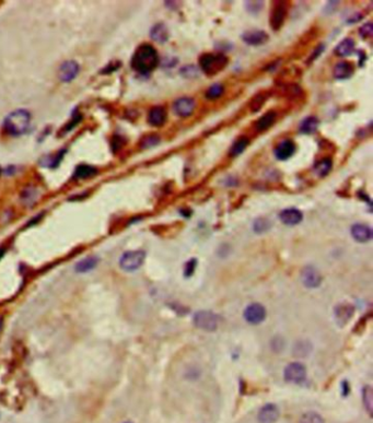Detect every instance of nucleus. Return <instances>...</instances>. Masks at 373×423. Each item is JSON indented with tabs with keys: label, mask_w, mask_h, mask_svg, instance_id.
I'll return each mask as SVG.
<instances>
[{
	"label": "nucleus",
	"mask_w": 373,
	"mask_h": 423,
	"mask_svg": "<svg viewBox=\"0 0 373 423\" xmlns=\"http://www.w3.org/2000/svg\"><path fill=\"white\" fill-rule=\"evenodd\" d=\"M244 318L247 323L252 325L261 324L266 318V310L260 303H253L250 304L244 311Z\"/></svg>",
	"instance_id": "8"
},
{
	"label": "nucleus",
	"mask_w": 373,
	"mask_h": 423,
	"mask_svg": "<svg viewBox=\"0 0 373 423\" xmlns=\"http://www.w3.org/2000/svg\"><path fill=\"white\" fill-rule=\"evenodd\" d=\"M65 153H66V150H61L57 154H55V156L48 154V156H45L39 160V164L44 167H49V168L57 167L59 164H61Z\"/></svg>",
	"instance_id": "26"
},
{
	"label": "nucleus",
	"mask_w": 373,
	"mask_h": 423,
	"mask_svg": "<svg viewBox=\"0 0 373 423\" xmlns=\"http://www.w3.org/2000/svg\"><path fill=\"white\" fill-rule=\"evenodd\" d=\"M296 152V144L290 139H286V140L281 141L278 146L276 147L275 151V157L276 159L280 161H286L288 159H290Z\"/></svg>",
	"instance_id": "14"
},
{
	"label": "nucleus",
	"mask_w": 373,
	"mask_h": 423,
	"mask_svg": "<svg viewBox=\"0 0 373 423\" xmlns=\"http://www.w3.org/2000/svg\"><path fill=\"white\" fill-rule=\"evenodd\" d=\"M355 313V306L348 302L338 304L334 310V317L337 325L345 326L349 322Z\"/></svg>",
	"instance_id": "10"
},
{
	"label": "nucleus",
	"mask_w": 373,
	"mask_h": 423,
	"mask_svg": "<svg viewBox=\"0 0 373 423\" xmlns=\"http://www.w3.org/2000/svg\"><path fill=\"white\" fill-rule=\"evenodd\" d=\"M81 121V114H79V113H74L73 115H72V121L68 124L67 125V127H66V130L68 131V130H70V129H72L74 126L77 125V124Z\"/></svg>",
	"instance_id": "41"
},
{
	"label": "nucleus",
	"mask_w": 373,
	"mask_h": 423,
	"mask_svg": "<svg viewBox=\"0 0 373 423\" xmlns=\"http://www.w3.org/2000/svg\"><path fill=\"white\" fill-rule=\"evenodd\" d=\"M22 199L28 203L31 202V200H34L35 199V189L27 188L22 194Z\"/></svg>",
	"instance_id": "39"
},
{
	"label": "nucleus",
	"mask_w": 373,
	"mask_h": 423,
	"mask_svg": "<svg viewBox=\"0 0 373 423\" xmlns=\"http://www.w3.org/2000/svg\"><path fill=\"white\" fill-rule=\"evenodd\" d=\"M193 322L195 326L202 330L215 331L220 324V318L211 311H200L195 313Z\"/></svg>",
	"instance_id": "4"
},
{
	"label": "nucleus",
	"mask_w": 373,
	"mask_h": 423,
	"mask_svg": "<svg viewBox=\"0 0 373 423\" xmlns=\"http://www.w3.org/2000/svg\"><path fill=\"white\" fill-rule=\"evenodd\" d=\"M355 71V67L351 63L348 62H341L338 63L334 67V77L337 80H345V79L350 78L352 73Z\"/></svg>",
	"instance_id": "19"
},
{
	"label": "nucleus",
	"mask_w": 373,
	"mask_h": 423,
	"mask_svg": "<svg viewBox=\"0 0 373 423\" xmlns=\"http://www.w3.org/2000/svg\"><path fill=\"white\" fill-rule=\"evenodd\" d=\"M264 7V1H246L245 8L250 13H257Z\"/></svg>",
	"instance_id": "36"
},
{
	"label": "nucleus",
	"mask_w": 373,
	"mask_h": 423,
	"mask_svg": "<svg viewBox=\"0 0 373 423\" xmlns=\"http://www.w3.org/2000/svg\"><path fill=\"white\" fill-rule=\"evenodd\" d=\"M276 118H277L276 112L270 111V112L265 113L264 115L258 118L257 121H256L255 125H254L255 129H256L257 131H260V132L267 130L268 128H271L273 125V124H275Z\"/></svg>",
	"instance_id": "20"
},
{
	"label": "nucleus",
	"mask_w": 373,
	"mask_h": 423,
	"mask_svg": "<svg viewBox=\"0 0 373 423\" xmlns=\"http://www.w3.org/2000/svg\"><path fill=\"white\" fill-rule=\"evenodd\" d=\"M223 92H225V88H223L222 84L215 83L206 91L205 97L208 99H216L218 98H220L223 94Z\"/></svg>",
	"instance_id": "32"
},
{
	"label": "nucleus",
	"mask_w": 373,
	"mask_h": 423,
	"mask_svg": "<svg viewBox=\"0 0 373 423\" xmlns=\"http://www.w3.org/2000/svg\"><path fill=\"white\" fill-rule=\"evenodd\" d=\"M97 174L98 170L96 167L88 165V164H81V165H78L76 167L73 178H76V180H86V178L93 177L94 175H97Z\"/></svg>",
	"instance_id": "25"
},
{
	"label": "nucleus",
	"mask_w": 373,
	"mask_h": 423,
	"mask_svg": "<svg viewBox=\"0 0 373 423\" xmlns=\"http://www.w3.org/2000/svg\"><path fill=\"white\" fill-rule=\"evenodd\" d=\"M195 109V101L192 98H180L173 104V111L180 117L191 116Z\"/></svg>",
	"instance_id": "12"
},
{
	"label": "nucleus",
	"mask_w": 373,
	"mask_h": 423,
	"mask_svg": "<svg viewBox=\"0 0 373 423\" xmlns=\"http://www.w3.org/2000/svg\"><path fill=\"white\" fill-rule=\"evenodd\" d=\"M280 221L286 226H297L302 221L303 215L299 209L288 208L282 210L279 215Z\"/></svg>",
	"instance_id": "16"
},
{
	"label": "nucleus",
	"mask_w": 373,
	"mask_h": 423,
	"mask_svg": "<svg viewBox=\"0 0 373 423\" xmlns=\"http://www.w3.org/2000/svg\"><path fill=\"white\" fill-rule=\"evenodd\" d=\"M372 33H373V26H372V23H370V22L366 23L365 26H362L359 29V34L361 35V37H364V38L371 37Z\"/></svg>",
	"instance_id": "37"
},
{
	"label": "nucleus",
	"mask_w": 373,
	"mask_h": 423,
	"mask_svg": "<svg viewBox=\"0 0 373 423\" xmlns=\"http://www.w3.org/2000/svg\"><path fill=\"white\" fill-rule=\"evenodd\" d=\"M159 142H160V138L157 135H149L142 139L140 146L142 149H150L152 147L158 146Z\"/></svg>",
	"instance_id": "34"
},
{
	"label": "nucleus",
	"mask_w": 373,
	"mask_h": 423,
	"mask_svg": "<svg viewBox=\"0 0 373 423\" xmlns=\"http://www.w3.org/2000/svg\"><path fill=\"white\" fill-rule=\"evenodd\" d=\"M98 263H99V258L97 256H89L79 261L76 265V267H74V269H76L77 272L86 273L93 270L94 268L97 267Z\"/></svg>",
	"instance_id": "23"
},
{
	"label": "nucleus",
	"mask_w": 373,
	"mask_h": 423,
	"mask_svg": "<svg viewBox=\"0 0 373 423\" xmlns=\"http://www.w3.org/2000/svg\"><path fill=\"white\" fill-rule=\"evenodd\" d=\"M301 280L306 288L314 289L322 283V276L314 266H306L301 271Z\"/></svg>",
	"instance_id": "9"
},
{
	"label": "nucleus",
	"mask_w": 373,
	"mask_h": 423,
	"mask_svg": "<svg viewBox=\"0 0 373 423\" xmlns=\"http://www.w3.org/2000/svg\"><path fill=\"white\" fill-rule=\"evenodd\" d=\"M332 165H333V162H332V159L331 158H325V159H322L321 161H319L317 162L316 164H315V166H314V172L317 174V175H319L320 177H324V176H326L328 173L331 172V170H332Z\"/></svg>",
	"instance_id": "28"
},
{
	"label": "nucleus",
	"mask_w": 373,
	"mask_h": 423,
	"mask_svg": "<svg viewBox=\"0 0 373 423\" xmlns=\"http://www.w3.org/2000/svg\"><path fill=\"white\" fill-rule=\"evenodd\" d=\"M299 423H325V421L319 414L309 411L301 417Z\"/></svg>",
	"instance_id": "33"
},
{
	"label": "nucleus",
	"mask_w": 373,
	"mask_h": 423,
	"mask_svg": "<svg viewBox=\"0 0 373 423\" xmlns=\"http://www.w3.org/2000/svg\"><path fill=\"white\" fill-rule=\"evenodd\" d=\"M287 11H288V8L286 2L278 1L273 3L271 12V18H270L271 27L273 31H279V30L282 28L287 18Z\"/></svg>",
	"instance_id": "7"
},
{
	"label": "nucleus",
	"mask_w": 373,
	"mask_h": 423,
	"mask_svg": "<svg viewBox=\"0 0 373 423\" xmlns=\"http://www.w3.org/2000/svg\"><path fill=\"white\" fill-rule=\"evenodd\" d=\"M241 38L243 39V42L247 45L251 46H260L263 45V44H265L270 36H268V34L264 31H262V30H251V31H246L241 35Z\"/></svg>",
	"instance_id": "13"
},
{
	"label": "nucleus",
	"mask_w": 373,
	"mask_h": 423,
	"mask_svg": "<svg viewBox=\"0 0 373 423\" xmlns=\"http://www.w3.org/2000/svg\"><path fill=\"white\" fill-rule=\"evenodd\" d=\"M265 101H266V98H265L264 96H263V94H257L256 97H254V98H253L251 99V103H250L251 111H252L253 113H255V112H257V111H260L261 107H262L263 105H264Z\"/></svg>",
	"instance_id": "35"
},
{
	"label": "nucleus",
	"mask_w": 373,
	"mask_h": 423,
	"mask_svg": "<svg viewBox=\"0 0 373 423\" xmlns=\"http://www.w3.org/2000/svg\"><path fill=\"white\" fill-rule=\"evenodd\" d=\"M80 67L74 61H67L61 65L58 69V77L63 82H71L78 76Z\"/></svg>",
	"instance_id": "11"
},
{
	"label": "nucleus",
	"mask_w": 373,
	"mask_h": 423,
	"mask_svg": "<svg viewBox=\"0 0 373 423\" xmlns=\"http://www.w3.org/2000/svg\"><path fill=\"white\" fill-rule=\"evenodd\" d=\"M1 326H2V321L0 320V330H1Z\"/></svg>",
	"instance_id": "45"
},
{
	"label": "nucleus",
	"mask_w": 373,
	"mask_h": 423,
	"mask_svg": "<svg viewBox=\"0 0 373 423\" xmlns=\"http://www.w3.org/2000/svg\"><path fill=\"white\" fill-rule=\"evenodd\" d=\"M125 423H132V422H125Z\"/></svg>",
	"instance_id": "46"
},
{
	"label": "nucleus",
	"mask_w": 373,
	"mask_h": 423,
	"mask_svg": "<svg viewBox=\"0 0 373 423\" xmlns=\"http://www.w3.org/2000/svg\"><path fill=\"white\" fill-rule=\"evenodd\" d=\"M150 36L153 41L158 43H166L169 39V30L166 24L158 23L155 27H152Z\"/></svg>",
	"instance_id": "21"
},
{
	"label": "nucleus",
	"mask_w": 373,
	"mask_h": 423,
	"mask_svg": "<svg viewBox=\"0 0 373 423\" xmlns=\"http://www.w3.org/2000/svg\"><path fill=\"white\" fill-rule=\"evenodd\" d=\"M168 114L166 108L163 106H155L150 109V112L148 114V123L151 126L155 127H161L167 122Z\"/></svg>",
	"instance_id": "17"
},
{
	"label": "nucleus",
	"mask_w": 373,
	"mask_h": 423,
	"mask_svg": "<svg viewBox=\"0 0 373 423\" xmlns=\"http://www.w3.org/2000/svg\"><path fill=\"white\" fill-rule=\"evenodd\" d=\"M319 125H320L319 119H317L315 116H309L301 122L299 130L302 133H305V135H310V133H313L317 130Z\"/></svg>",
	"instance_id": "24"
},
{
	"label": "nucleus",
	"mask_w": 373,
	"mask_h": 423,
	"mask_svg": "<svg viewBox=\"0 0 373 423\" xmlns=\"http://www.w3.org/2000/svg\"><path fill=\"white\" fill-rule=\"evenodd\" d=\"M146 253L143 251H129L124 253L119 258V267L124 271H135L140 268L145 261Z\"/></svg>",
	"instance_id": "5"
},
{
	"label": "nucleus",
	"mask_w": 373,
	"mask_h": 423,
	"mask_svg": "<svg viewBox=\"0 0 373 423\" xmlns=\"http://www.w3.org/2000/svg\"><path fill=\"white\" fill-rule=\"evenodd\" d=\"M355 51V41L352 38H345L335 47V54L340 57L349 56Z\"/></svg>",
	"instance_id": "22"
},
{
	"label": "nucleus",
	"mask_w": 373,
	"mask_h": 423,
	"mask_svg": "<svg viewBox=\"0 0 373 423\" xmlns=\"http://www.w3.org/2000/svg\"><path fill=\"white\" fill-rule=\"evenodd\" d=\"M271 223L266 218H257L254 223H253V230H254V232L257 233V234H262V233L267 232L271 228Z\"/></svg>",
	"instance_id": "31"
},
{
	"label": "nucleus",
	"mask_w": 373,
	"mask_h": 423,
	"mask_svg": "<svg viewBox=\"0 0 373 423\" xmlns=\"http://www.w3.org/2000/svg\"><path fill=\"white\" fill-rule=\"evenodd\" d=\"M229 59L223 54L207 53L203 54L198 61V65L203 73L208 76H215L221 72L228 66Z\"/></svg>",
	"instance_id": "3"
},
{
	"label": "nucleus",
	"mask_w": 373,
	"mask_h": 423,
	"mask_svg": "<svg viewBox=\"0 0 373 423\" xmlns=\"http://www.w3.org/2000/svg\"><path fill=\"white\" fill-rule=\"evenodd\" d=\"M283 376L288 383L292 384H301L306 378L305 366L299 362H292L288 364L283 371Z\"/></svg>",
	"instance_id": "6"
},
{
	"label": "nucleus",
	"mask_w": 373,
	"mask_h": 423,
	"mask_svg": "<svg viewBox=\"0 0 373 423\" xmlns=\"http://www.w3.org/2000/svg\"><path fill=\"white\" fill-rule=\"evenodd\" d=\"M324 48H325V47H324V45H323V44H322V45H319V46H317V47L315 48L314 53L311 54V56H310V58H309V62H307V63L314 62L315 59H316L317 57H319L320 55L323 53V51H324Z\"/></svg>",
	"instance_id": "42"
},
{
	"label": "nucleus",
	"mask_w": 373,
	"mask_h": 423,
	"mask_svg": "<svg viewBox=\"0 0 373 423\" xmlns=\"http://www.w3.org/2000/svg\"><path fill=\"white\" fill-rule=\"evenodd\" d=\"M30 123H31V114L27 109L20 108L6 116L3 121V129L11 136H21L28 130Z\"/></svg>",
	"instance_id": "2"
},
{
	"label": "nucleus",
	"mask_w": 373,
	"mask_h": 423,
	"mask_svg": "<svg viewBox=\"0 0 373 423\" xmlns=\"http://www.w3.org/2000/svg\"><path fill=\"white\" fill-rule=\"evenodd\" d=\"M248 143H250V140H248V138L246 137H240L238 139L233 142V144L230 148V150H229V154H230V157H237L242 154L243 152L245 151V149L247 148Z\"/></svg>",
	"instance_id": "27"
},
{
	"label": "nucleus",
	"mask_w": 373,
	"mask_h": 423,
	"mask_svg": "<svg viewBox=\"0 0 373 423\" xmlns=\"http://www.w3.org/2000/svg\"><path fill=\"white\" fill-rule=\"evenodd\" d=\"M362 400H364V405L367 411L371 416L373 410V390L371 386L367 385L364 387V390H362Z\"/></svg>",
	"instance_id": "29"
},
{
	"label": "nucleus",
	"mask_w": 373,
	"mask_h": 423,
	"mask_svg": "<svg viewBox=\"0 0 373 423\" xmlns=\"http://www.w3.org/2000/svg\"><path fill=\"white\" fill-rule=\"evenodd\" d=\"M0 173H1V170H0Z\"/></svg>",
	"instance_id": "47"
},
{
	"label": "nucleus",
	"mask_w": 373,
	"mask_h": 423,
	"mask_svg": "<svg viewBox=\"0 0 373 423\" xmlns=\"http://www.w3.org/2000/svg\"><path fill=\"white\" fill-rule=\"evenodd\" d=\"M312 350V346L310 342L307 341H298L295 346H293V355L297 357H306Z\"/></svg>",
	"instance_id": "30"
},
{
	"label": "nucleus",
	"mask_w": 373,
	"mask_h": 423,
	"mask_svg": "<svg viewBox=\"0 0 373 423\" xmlns=\"http://www.w3.org/2000/svg\"><path fill=\"white\" fill-rule=\"evenodd\" d=\"M159 62H160V59H159L157 49L151 44L145 43L137 47L132 57L131 65L136 72L148 74L158 67Z\"/></svg>",
	"instance_id": "1"
},
{
	"label": "nucleus",
	"mask_w": 373,
	"mask_h": 423,
	"mask_svg": "<svg viewBox=\"0 0 373 423\" xmlns=\"http://www.w3.org/2000/svg\"><path fill=\"white\" fill-rule=\"evenodd\" d=\"M351 235L357 242L367 243L372 238V230L369 226L357 223L351 227Z\"/></svg>",
	"instance_id": "18"
},
{
	"label": "nucleus",
	"mask_w": 373,
	"mask_h": 423,
	"mask_svg": "<svg viewBox=\"0 0 373 423\" xmlns=\"http://www.w3.org/2000/svg\"><path fill=\"white\" fill-rule=\"evenodd\" d=\"M279 409L273 404H267L258 412L260 423H275L279 418Z\"/></svg>",
	"instance_id": "15"
},
{
	"label": "nucleus",
	"mask_w": 373,
	"mask_h": 423,
	"mask_svg": "<svg viewBox=\"0 0 373 423\" xmlns=\"http://www.w3.org/2000/svg\"><path fill=\"white\" fill-rule=\"evenodd\" d=\"M283 347H285V340H283L280 336H277V337L273 338L272 341H271V348H272L273 351L280 352V351H282Z\"/></svg>",
	"instance_id": "38"
},
{
	"label": "nucleus",
	"mask_w": 373,
	"mask_h": 423,
	"mask_svg": "<svg viewBox=\"0 0 373 423\" xmlns=\"http://www.w3.org/2000/svg\"><path fill=\"white\" fill-rule=\"evenodd\" d=\"M195 267H196V260H191V261H188V262L186 263L185 275H186V276L192 275L193 271L195 270Z\"/></svg>",
	"instance_id": "43"
},
{
	"label": "nucleus",
	"mask_w": 373,
	"mask_h": 423,
	"mask_svg": "<svg viewBox=\"0 0 373 423\" xmlns=\"http://www.w3.org/2000/svg\"><path fill=\"white\" fill-rule=\"evenodd\" d=\"M181 72H182L183 76H185L187 78H192L193 74H194V76H197L196 68L194 67V66H186V67H184L182 69V70H181Z\"/></svg>",
	"instance_id": "40"
},
{
	"label": "nucleus",
	"mask_w": 373,
	"mask_h": 423,
	"mask_svg": "<svg viewBox=\"0 0 373 423\" xmlns=\"http://www.w3.org/2000/svg\"><path fill=\"white\" fill-rule=\"evenodd\" d=\"M4 253H6V248H4V247H0V260H1V258L3 257Z\"/></svg>",
	"instance_id": "44"
}]
</instances>
